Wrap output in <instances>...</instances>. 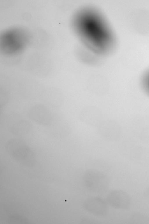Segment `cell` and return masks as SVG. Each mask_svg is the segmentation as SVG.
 <instances>
[{
	"label": "cell",
	"mask_w": 149,
	"mask_h": 224,
	"mask_svg": "<svg viewBox=\"0 0 149 224\" xmlns=\"http://www.w3.org/2000/svg\"><path fill=\"white\" fill-rule=\"evenodd\" d=\"M144 196L146 200L149 202V187L145 191Z\"/></svg>",
	"instance_id": "13"
},
{
	"label": "cell",
	"mask_w": 149,
	"mask_h": 224,
	"mask_svg": "<svg viewBox=\"0 0 149 224\" xmlns=\"http://www.w3.org/2000/svg\"><path fill=\"white\" fill-rule=\"evenodd\" d=\"M142 79V85L145 90L149 94V71L145 75Z\"/></svg>",
	"instance_id": "12"
},
{
	"label": "cell",
	"mask_w": 149,
	"mask_h": 224,
	"mask_svg": "<svg viewBox=\"0 0 149 224\" xmlns=\"http://www.w3.org/2000/svg\"><path fill=\"white\" fill-rule=\"evenodd\" d=\"M45 132L51 137L62 139L67 137L71 133V124L67 120L62 117L53 118L50 124L45 128Z\"/></svg>",
	"instance_id": "4"
},
{
	"label": "cell",
	"mask_w": 149,
	"mask_h": 224,
	"mask_svg": "<svg viewBox=\"0 0 149 224\" xmlns=\"http://www.w3.org/2000/svg\"><path fill=\"white\" fill-rule=\"evenodd\" d=\"M87 87L92 94L102 96L108 92L109 87L107 79L100 74H94L90 76L87 82Z\"/></svg>",
	"instance_id": "6"
},
{
	"label": "cell",
	"mask_w": 149,
	"mask_h": 224,
	"mask_svg": "<svg viewBox=\"0 0 149 224\" xmlns=\"http://www.w3.org/2000/svg\"><path fill=\"white\" fill-rule=\"evenodd\" d=\"M7 124L9 131L12 134L18 136L28 134L32 128V125L29 122L19 118L9 120Z\"/></svg>",
	"instance_id": "9"
},
{
	"label": "cell",
	"mask_w": 149,
	"mask_h": 224,
	"mask_svg": "<svg viewBox=\"0 0 149 224\" xmlns=\"http://www.w3.org/2000/svg\"><path fill=\"white\" fill-rule=\"evenodd\" d=\"M97 131L102 138L112 141L118 140L121 134L119 125L112 120L103 121L97 127Z\"/></svg>",
	"instance_id": "5"
},
{
	"label": "cell",
	"mask_w": 149,
	"mask_h": 224,
	"mask_svg": "<svg viewBox=\"0 0 149 224\" xmlns=\"http://www.w3.org/2000/svg\"><path fill=\"white\" fill-rule=\"evenodd\" d=\"M119 151L123 156L134 163L143 166L149 165V150L134 140L123 142Z\"/></svg>",
	"instance_id": "2"
},
{
	"label": "cell",
	"mask_w": 149,
	"mask_h": 224,
	"mask_svg": "<svg viewBox=\"0 0 149 224\" xmlns=\"http://www.w3.org/2000/svg\"><path fill=\"white\" fill-rule=\"evenodd\" d=\"M28 116L32 121L45 127L50 124L53 119L49 111L45 107L40 106H35L31 108L29 112Z\"/></svg>",
	"instance_id": "8"
},
{
	"label": "cell",
	"mask_w": 149,
	"mask_h": 224,
	"mask_svg": "<svg viewBox=\"0 0 149 224\" xmlns=\"http://www.w3.org/2000/svg\"><path fill=\"white\" fill-rule=\"evenodd\" d=\"M114 204L116 207L123 209H127L131 205L130 197L126 192L121 190L116 191L114 193Z\"/></svg>",
	"instance_id": "10"
},
{
	"label": "cell",
	"mask_w": 149,
	"mask_h": 224,
	"mask_svg": "<svg viewBox=\"0 0 149 224\" xmlns=\"http://www.w3.org/2000/svg\"><path fill=\"white\" fill-rule=\"evenodd\" d=\"M138 136L144 142L149 145V124L142 130Z\"/></svg>",
	"instance_id": "11"
},
{
	"label": "cell",
	"mask_w": 149,
	"mask_h": 224,
	"mask_svg": "<svg viewBox=\"0 0 149 224\" xmlns=\"http://www.w3.org/2000/svg\"><path fill=\"white\" fill-rule=\"evenodd\" d=\"M5 149L11 155L21 161H31L34 156L32 150L19 138H13L8 141L6 144Z\"/></svg>",
	"instance_id": "3"
},
{
	"label": "cell",
	"mask_w": 149,
	"mask_h": 224,
	"mask_svg": "<svg viewBox=\"0 0 149 224\" xmlns=\"http://www.w3.org/2000/svg\"><path fill=\"white\" fill-rule=\"evenodd\" d=\"M79 118L81 122L92 127H97L103 121L101 111L93 106L86 107L82 110Z\"/></svg>",
	"instance_id": "7"
},
{
	"label": "cell",
	"mask_w": 149,
	"mask_h": 224,
	"mask_svg": "<svg viewBox=\"0 0 149 224\" xmlns=\"http://www.w3.org/2000/svg\"><path fill=\"white\" fill-rule=\"evenodd\" d=\"M77 30L86 44L96 51H104L111 44V37L107 27L96 13L84 11L76 18Z\"/></svg>",
	"instance_id": "1"
}]
</instances>
